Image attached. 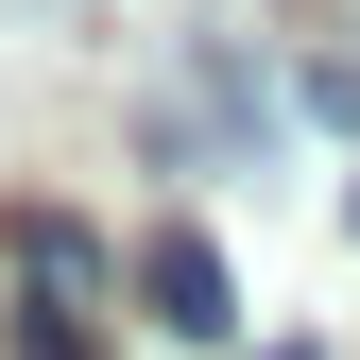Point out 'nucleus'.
I'll return each mask as SVG.
<instances>
[{
	"instance_id": "f03ea898",
	"label": "nucleus",
	"mask_w": 360,
	"mask_h": 360,
	"mask_svg": "<svg viewBox=\"0 0 360 360\" xmlns=\"http://www.w3.org/2000/svg\"><path fill=\"white\" fill-rule=\"evenodd\" d=\"M0 275H18V292H86V309H103V240H86L69 206H0Z\"/></svg>"
},
{
	"instance_id": "f257e3e1",
	"label": "nucleus",
	"mask_w": 360,
	"mask_h": 360,
	"mask_svg": "<svg viewBox=\"0 0 360 360\" xmlns=\"http://www.w3.org/2000/svg\"><path fill=\"white\" fill-rule=\"evenodd\" d=\"M138 309H155L172 343H223V326H240V275H223V240H206V223H172V240L138 257Z\"/></svg>"
},
{
	"instance_id": "39448f33",
	"label": "nucleus",
	"mask_w": 360,
	"mask_h": 360,
	"mask_svg": "<svg viewBox=\"0 0 360 360\" xmlns=\"http://www.w3.org/2000/svg\"><path fill=\"white\" fill-rule=\"evenodd\" d=\"M275 360H292V343H275Z\"/></svg>"
},
{
	"instance_id": "7ed1b4c3",
	"label": "nucleus",
	"mask_w": 360,
	"mask_h": 360,
	"mask_svg": "<svg viewBox=\"0 0 360 360\" xmlns=\"http://www.w3.org/2000/svg\"><path fill=\"white\" fill-rule=\"evenodd\" d=\"M0 360H103V309L86 292H18L0 309Z\"/></svg>"
},
{
	"instance_id": "20e7f679",
	"label": "nucleus",
	"mask_w": 360,
	"mask_h": 360,
	"mask_svg": "<svg viewBox=\"0 0 360 360\" xmlns=\"http://www.w3.org/2000/svg\"><path fill=\"white\" fill-rule=\"evenodd\" d=\"M0 18H18V0H0Z\"/></svg>"
}]
</instances>
